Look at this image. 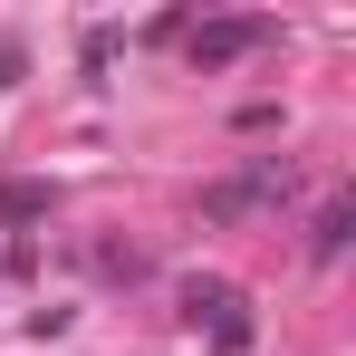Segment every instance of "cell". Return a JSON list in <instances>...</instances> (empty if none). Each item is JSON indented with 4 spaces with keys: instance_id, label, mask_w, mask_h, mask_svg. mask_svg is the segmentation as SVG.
I'll return each instance as SVG.
<instances>
[{
    "instance_id": "obj_1",
    "label": "cell",
    "mask_w": 356,
    "mask_h": 356,
    "mask_svg": "<svg viewBox=\"0 0 356 356\" xmlns=\"http://www.w3.org/2000/svg\"><path fill=\"white\" fill-rule=\"evenodd\" d=\"M289 193H298V164H289V154H250L241 174H222L212 193H202V222H241V212L289 202Z\"/></svg>"
},
{
    "instance_id": "obj_2",
    "label": "cell",
    "mask_w": 356,
    "mask_h": 356,
    "mask_svg": "<svg viewBox=\"0 0 356 356\" xmlns=\"http://www.w3.org/2000/svg\"><path fill=\"white\" fill-rule=\"evenodd\" d=\"M270 39H280V19H202L193 29V67H232L250 49H270Z\"/></svg>"
},
{
    "instance_id": "obj_3",
    "label": "cell",
    "mask_w": 356,
    "mask_h": 356,
    "mask_svg": "<svg viewBox=\"0 0 356 356\" xmlns=\"http://www.w3.org/2000/svg\"><path fill=\"white\" fill-rule=\"evenodd\" d=\"M347 232H356V202H347V193H327V202H318V222H308V260H318V270H327V260H347Z\"/></svg>"
},
{
    "instance_id": "obj_4",
    "label": "cell",
    "mask_w": 356,
    "mask_h": 356,
    "mask_svg": "<svg viewBox=\"0 0 356 356\" xmlns=\"http://www.w3.org/2000/svg\"><path fill=\"white\" fill-rule=\"evenodd\" d=\"M0 222L29 241V222H49V183H29V174H10L0 183Z\"/></svg>"
},
{
    "instance_id": "obj_5",
    "label": "cell",
    "mask_w": 356,
    "mask_h": 356,
    "mask_svg": "<svg viewBox=\"0 0 356 356\" xmlns=\"http://www.w3.org/2000/svg\"><path fill=\"white\" fill-rule=\"evenodd\" d=\"M87 260H97V280H125V289H135V280H145V270H154V260H145V250H135V241H97V250H87Z\"/></svg>"
},
{
    "instance_id": "obj_6",
    "label": "cell",
    "mask_w": 356,
    "mask_h": 356,
    "mask_svg": "<svg viewBox=\"0 0 356 356\" xmlns=\"http://www.w3.org/2000/svg\"><path fill=\"white\" fill-rule=\"evenodd\" d=\"M202 327H212V347H222V356H241V347H250V298H232V308H212Z\"/></svg>"
},
{
    "instance_id": "obj_7",
    "label": "cell",
    "mask_w": 356,
    "mask_h": 356,
    "mask_svg": "<svg viewBox=\"0 0 356 356\" xmlns=\"http://www.w3.org/2000/svg\"><path fill=\"white\" fill-rule=\"evenodd\" d=\"M10 77H19V49H10V39H0V87H10Z\"/></svg>"
}]
</instances>
